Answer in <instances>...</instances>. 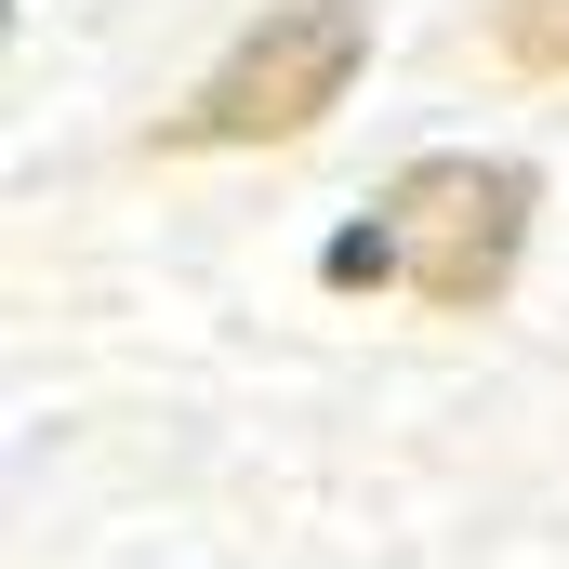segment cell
Listing matches in <instances>:
<instances>
[{
  "mask_svg": "<svg viewBox=\"0 0 569 569\" xmlns=\"http://www.w3.org/2000/svg\"><path fill=\"white\" fill-rule=\"evenodd\" d=\"M530 212H543V186H530L517 159H411V172L371 199V226H345V239L318 252V279L331 291H411L437 318H490V305L517 291Z\"/></svg>",
  "mask_w": 569,
  "mask_h": 569,
  "instance_id": "1",
  "label": "cell"
},
{
  "mask_svg": "<svg viewBox=\"0 0 569 569\" xmlns=\"http://www.w3.org/2000/svg\"><path fill=\"white\" fill-rule=\"evenodd\" d=\"M358 67H371V13L358 0H279L212 80H199V107L172 120V159H212V146H291L318 133L345 93H358Z\"/></svg>",
  "mask_w": 569,
  "mask_h": 569,
  "instance_id": "2",
  "label": "cell"
},
{
  "mask_svg": "<svg viewBox=\"0 0 569 569\" xmlns=\"http://www.w3.org/2000/svg\"><path fill=\"white\" fill-rule=\"evenodd\" d=\"M490 27H503V53H517L530 80H569V0H503Z\"/></svg>",
  "mask_w": 569,
  "mask_h": 569,
  "instance_id": "3",
  "label": "cell"
}]
</instances>
